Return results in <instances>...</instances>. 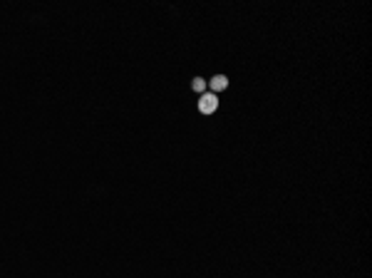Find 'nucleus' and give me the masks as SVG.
<instances>
[{
	"instance_id": "obj_3",
	"label": "nucleus",
	"mask_w": 372,
	"mask_h": 278,
	"mask_svg": "<svg viewBox=\"0 0 372 278\" xmlns=\"http://www.w3.org/2000/svg\"><path fill=\"white\" fill-rule=\"evenodd\" d=\"M191 87H194L196 92H203V90H206V82H203L201 77H194V82H191Z\"/></svg>"
},
{
	"instance_id": "obj_1",
	"label": "nucleus",
	"mask_w": 372,
	"mask_h": 278,
	"mask_svg": "<svg viewBox=\"0 0 372 278\" xmlns=\"http://www.w3.org/2000/svg\"><path fill=\"white\" fill-rule=\"evenodd\" d=\"M216 107H219V99H216V94L214 92L201 94L199 97V112H203V115H214Z\"/></svg>"
},
{
	"instance_id": "obj_2",
	"label": "nucleus",
	"mask_w": 372,
	"mask_h": 278,
	"mask_svg": "<svg viewBox=\"0 0 372 278\" xmlns=\"http://www.w3.org/2000/svg\"><path fill=\"white\" fill-rule=\"evenodd\" d=\"M229 87V77L226 75H216L214 80H211V90L214 92H221V90H226Z\"/></svg>"
}]
</instances>
